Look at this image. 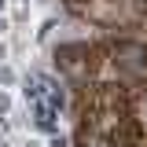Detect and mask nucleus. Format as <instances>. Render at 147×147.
Returning a JSON list of instances; mask_svg holds the SVG:
<instances>
[{
	"label": "nucleus",
	"instance_id": "1",
	"mask_svg": "<svg viewBox=\"0 0 147 147\" xmlns=\"http://www.w3.org/2000/svg\"><path fill=\"white\" fill-rule=\"evenodd\" d=\"M26 99H30V107H33L37 121H40L44 129H52L55 114H59V107H63V92L55 88V81H48V77H30Z\"/></svg>",
	"mask_w": 147,
	"mask_h": 147
}]
</instances>
